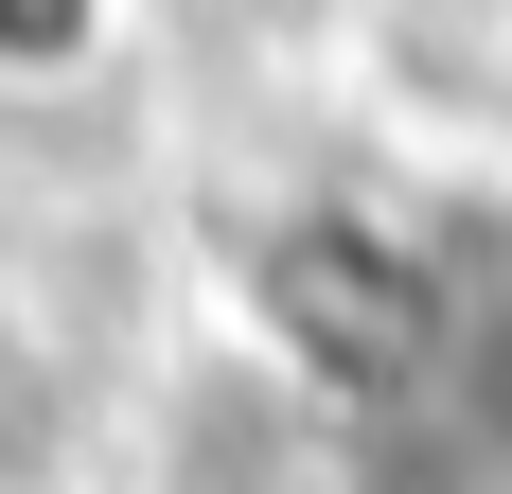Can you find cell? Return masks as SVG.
Segmentation results:
<instances>
[{
    "instance_id": "obj_1",
    "label": "cell",
    "mask_w": 512,
    "mask_h": 494,
    "mask_svg": "<svg viewBox=\"0 0 512 494\" xmlns=\"http://www.w3.org/2000/svg\"><path fill=\"white\" fill-rule=\"evenodd\" d=\"M89 36H106V0H0V71H18V89H71Z\"/></svg>"
}]
</instances>
